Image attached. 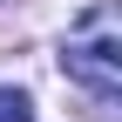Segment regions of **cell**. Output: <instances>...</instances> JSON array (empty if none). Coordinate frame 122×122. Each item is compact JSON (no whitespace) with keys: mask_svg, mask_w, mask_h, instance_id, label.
<instances>
[{"mask_svg":"<svg viewBox=\"0 0 122 122\" xmlns=\"http://www.w3.org/2000/svg\"><path fill=\"white\" fill-rule=\"evenodd\" d=\"M61 75L75 88H88V102H115L122 95V20L115 7H88L68 27V48H61Z\"/></svg>","mask_w":122,"mask_h":122,"instance_id":"6da1fadb","label":"cell"},{"mask_svg":"<svg viewBox=\"0 0 122 122\" xmlns=\"http://www.w3.org/2000/svg\"><path fill=\"white\" fill-rule=\"evenodd\" d=\"M0 122H34V95L27 88H0Z\"/></svg>","mask_w":122,"mask_h":122,"instance_id":"7a4b0ae2","label":"cell"}]
</instances>
